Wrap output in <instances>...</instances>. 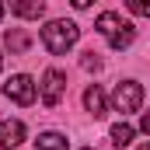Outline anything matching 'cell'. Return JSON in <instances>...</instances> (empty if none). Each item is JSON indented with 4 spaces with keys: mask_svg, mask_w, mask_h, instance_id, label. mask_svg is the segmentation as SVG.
Listing matches in <instances>:
<instances>
[{
    "mask_svg": "<svg viewBox=\"0 0 150 150\" xmlns=\"http://www.w3.org/2000/svg\"><path fill=\"white\" fill-rule=\"evenodd\" d=\"M77 38H80V28L74 21H67V18H56V21H49L42 28V45L49 52H56V56H63L67 49H74Z\"/></svg>",
    "mask_w": 150,
    "mask_h": 150,
    "instance_id": "1",
    "label": "cell"
},
{
    "mask_svg": "<svg viewBox=\"0 0 150 150\" xmlns=\"http://www.w3.org/2000/svg\"><path fill=\"white\" fill-rule=\"evenodd\" d=\"M94 28L108 38L112 49H126V45H133V38H136V28H133L129 21H122L115 11H101L98 21H94Z\"/></svg>",
    "mask_w": 150,
    "mask_h": 150,
    "instance_id": "2",
    "label": "cell"
},
{
    "mask_svg": "<svg viewBox=\"0 0 150 150\" xmlns=\"http://www.w3.org/2000/svg\"><path fill=\"white\" fill-rule=\"evenodd\" d=\"M143 105V84H136V80H122L119 87L112 91V108L115 112H136Z\"/></svg>",
    "mask_w": 150,
    "mask_h": 150,
    "instance_id": "3",
    "label": "cell"
},
{
    "mask_svg": "<svg viewBox=\"0 0 150 150\" xmlns=\"http://www.w3.org/2000/svg\"><path fill=\"white\" fill-rule=\"evenodd\" d=\"M63 91H67V77L63 70H45L42 74V84H38V98H42V105H59L63 101Z\"/></svg>",
    "mask_w": 150,
    "mask_h": 150,
    "instance_id": "4",
    "label": "cell"
},
{
    "mask_svg": "<svg viewBox=\"0 0 150 150\" xmlns=\"http://www.w3.org/2000/svg\"><path fill=\"white\" fill-rule=\"evenodd\" d=\"M4 94H7L11 101H18V105H32L35 94H38V87H35V80H32L28 74H14L7 84H4Z\"/></svg>",
    "mask_w": 150,
    "mask_h": 150,
    "instance_id": "5",
    "label": "cell"
},
{
    "mask_svg": "<svg viewBox=\"0 0 150 150\" xmlns=\"http://www.w3.org/2000/svg\"><path fill=\"white\" fill-rule=\"evenodd\" d=\"M25 143V122L21 119H0V147L14 150Z\"/></svg>",
    "mask_w": 150,
    "mask_h": 150,
    "instance_id": "6",
    "label": "cell"
},
{
    "mask_svg": "<svg viewBox=\"0 0 150 150\" xmlns=\"http://www.w3.org/2000/svg\"><path fill=\"white\" fill-rule=\"evenodd\" d=\"M84 108L94 115V119H101V115L108 112V98H105V91H101L98 84H91V87L84 91Z\"/></svg>",
    "mask_w": 150,
    "mask_h": 150,
    "instance_id": "7",
    "label": "cell"
},
{
    "mask_svg": "<svg viewBox=\"0 0 150 150\" xmlns=\"http://www.w3.org/2000/svg\"><path fill=\"white\" fill-rule=\"evenodd\" d=\"M11 14L32 21V18H42V14H45V4H42V0H21V4H11Z\"/></svg>",
    "mask_w": 150,
    "mask_h": 150,
    "instance_id": "8",
    "label": "cell"
},
{
    "mask_svg": "<svg viewBox=\"0 0 150 150\" xmlns=\"http://www.w3.org/2000/svg\"><path fill=\"white\" fill-rule=\"evenodd\" d=\"M70 143H67V136L63 133H38V140H35V150H67Z\"/></svg>",
    "mask_w": 150,
    "mask_h": 150,
    "instance_id": "9",
    "label": "cell"
},
{
    "mask_svg": "<svg viewBox=\"0 0 150 150\" xmlns=\"http://www.w3.org/2000/svg\"><path fill=\"white\" fill-rule=\"evenodd\" d=\"M133 136H136V129H133L129 122H115V126H112V143H115V147H129Z\"/></svg>",
    "mask_w": 150,
    "mask_h": 150,
    "instance_id": "10",
    "label": "cell"
},
{
    "mask_svg": "<svg viewBox=\"0 0 150 150\" xmlns=\"http://www.w3.org/2000/svg\"><path fill=\"white\" fill-rule=\"evenodd\" d=\"M25 45H28V35L25 32H7V49L11 52H25Z\"/></svg>",
    "mask_w": 150,
    "mask_h": 150,
    "instance_id": "11",
    "label": "cell"
},
{
    "mask_svg": "<svg viewBox=\"0 0 150 150\" xmlns=\"http://www.w3.org/2000/svg\"><path fill=\"white\" fill-rule=\"evenodd\" d=\"M126 7H129V14H140V18H150V0H129Z\"/></svg>",
    "mask_w": 150,
    "mask_h": 150,
    "instance_id": "12",
    "label": "cell"
},
{
    "mask_svg": "<svg viewBox=\"0 0 150 150\" xmlns=\"http://www.w3.org/2000/svg\"><path fill=\"white\" fill-rule=\"evenodd\" d=\"M84 67H87V70H98V67H101V63H98V59H94V52H87V56H84Z\"/></svg>",
    "mask_w": 150,
    "mask_h": 150,
    "instance_id": "13",
    "label": "cell"
},
{
    "mask_svg": "<svg viewBox=\"0 0 150 150\" xmlns=\"http://www.w3.org/2000/svg\"><path fill=\"white\" fill-rule=\"evenodd\" d=\"M140 129H143V133L150 136V112H143V119H140Z\"/></svg>",
    "mask_w": 150,
    "mask_h": 150,
    "instance_id": "14",
    "label": "cell"
},
{
    "mask_svg": "<svg viewBox=\"0 0 150 150\" xmlns=\"http://www.w3.org/2000/svg\"><path fill=\"white\" fill-rule=\"evenodd\" d=\"M136 150H150V143H143V147H136Z\"/></svg>",
    "mask_w": 150,
    "mask_h": 150,
    "instance_id": "15",
    "label": "cell"
},
{
    "mask_svg": "<svg viewBox=\"0 0 150 150\" xmlns=\"http://www.w3.org/2000/svg\"><path fill=\"white\" fill-rule=\"evenodd\" d=\"M4 11H7V7H4V4H0V18H4Z\"/></svg>",
    "mask_w": 150,
    "mask_h": 150,
    "instance_id": "16",
    "label": "cell"
},
{
    "mask_svg": "<svg viewBox=\"0 0 150 150\" xmlns=\"http://www.w3.org/2000/svg\"><path fill=\"white\" fill-rule=\"evenodd\" d=\"M0 70H4V56H0Z\"/></svg>",
    "mask_w": 150,
    "mask_h": 150,
    "instance_id": "17",
    "label": "cell"
},
{
    "mask_svg": "<svg viewBox=\"0 0 150 150\" xmlns=\"http://www.w3.org/2000/svg\"><path fill=\"white\" fill-rule=\"evenodd\" d=\"M84 150H91V147H84Z\"/></svg>",
    "mask_w": 150,
    "mask_h": 150,
    "instance_id": "18",
    "label": "cell"
}]
</instances>
